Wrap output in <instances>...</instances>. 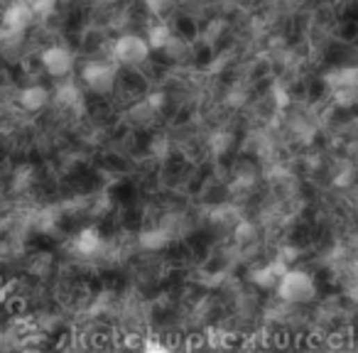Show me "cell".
Segmentation results:
<instances>
[{"instance_id": "obj_7", "label": "cell", "mask_w": 358, "mask_h": 353, "mask_svg": "<svg viewBox=\"0 0 358 353\" xmlns=\"http://www.w3.org/2000/svg\"><path fill=\"white\" fill-rule=\"evenodd\" d=\"M324 83L329 91H339V88H358V67L356 64H343V67H334L324 74Z\"/></svg>"}, {"instance_id": "obj_2", "label": "cell", "mask_w": 358, "mask_h": 353, "mask_svg": "<svg viewBox=\"0 0 358 353\" xmlns=\"http://www.w3.org/2000/svg\"><path fill=\"white\" fill-rule=\"evenodd\" d=\"M150 47H147V42L143 35L138 32H120L118 37L113 40L111 44V57L118 67L125 69H138L143 64H147L150 59Z\"/></svg>"}, {"instance_id": "obj_1", "label": "cell", "mask_w": 358, "mask_h": 353, "mask_svg": "<svg viewBox=\"0 0 358 353\" xmlns=\"http://www.w3.org/2000/svg\"><path fill=\"white\" fill-rule=\"evenodd\" d=\"M275 292L287 304H307L317 297V280L302 268H287L275 285Z\"/></svg>"}, {"instance_id": "obj_3", "label": "cell", "mask_w": 358, "mask_h": 353, "mask_svg": "<svg viewBox=\"0 0 358 353\" xmlns=\"http://www.w3.org/2000/svg\"><path fill=\"white\" fill-rule=\"evenodd\" d=\"M81 81L91 94H111L118 83V64L108 59H88L81 67Z\"/></svg>"}, {"instance_id": "obj_9", "label": "cell", "mask_w": 358, "mask_h": 353, "mask_svg": "<svg viewBox=\"0 0 358 353\" xmlns=\"http://www.w3.org/2000/svg\"><path fill=\"white\" fill-rule=\"evenodd\" d=\"M172 35H174V27H172L170 22H167V20H152L150 25H147V30H145V35H143V37H145L150 52H162Z\"/></svg>"}, {"instance_id": "obj_6", "label": "cell", "mask_w": 358, "mask_h": 353, "mask_svg": "<svg viewBox=\"0 0 358 353\" xmlns=\"http://www.w3.org/2000/svg\"><path fill=\"white\" fill-rule=\"evenodd\" d=\"M52 101V94L42 83H32V86H25L17 94V104H20L22 110L27 113H40L42 108H47V104Z\"/></svg>"}, {"instance_id": "obj_15", "label": "cell", "mask_w": 358, "mask_h": 353, "mask_svg": "<svg viewBox=\"0 0 358 353\" xmlns=\"http://www.w3.org/2000/svg\"><path fill=\"white\" fill-rule=\"evenodd\" d=\"M356 299H358V287H356Z\"/></svg>"}, {"instance_id": "obj_5", "label": "cell", "mask_w": 358, "mask_h": 353, "mask_svg": "<svg viewBox=\"0 0 358 353\" xmlns=\"http://www.w3.org/2000/svg\"><path fill=\"white\" fill-rule=\"evenodd\" d=\"M3 32H15V35H25L27 27L35 22V13H32L30 0H13L10 6L3 10Z\"/></svg>"}, {"instance_id": "obj_10", "label": "cell", "mask_w": 358, "mask_h": 353, "mask_svg": "<svg viewBox=\"0 0 358 353\" xmlns=\"http://www.w3.org/2000/svg\"><path fill=\"white\" fill-rule=\"evenodd\" d=\"M101 245H104V238H101V233L96 229H83L81 233L76 236V243H74V248L79 250L81 255H94L101 250Z\"/></svg>"}, {"instance_id": "obj_13", "label": "cell", "mask_w": 358, "mask_h": 353, "mask_svg": "<svg viewBox=\"0 0 358 353\" xmlns=\"http://www.w3.org/2000/svg\"><path fill=\"white\" fill-rule=\"evenodd\" d=\"M140 243L145 245V248H150V250L162 248V245H167V231H162V229L147 231V233H143Z\"/></svg>"}, {"instance_id": "obj_14", "label": "cell", "mask_w": 358, "mask_h": 353, "mask_svg": "<svg viewBox=\"0 0 358 353\" xmlns=\"http://www.w3.org/2000/svg\"><path fill=\"white\" fill-rule=\"evenodd\" d=\"M143 353H172V348L165 346L162 341H147L145 348H143Z\"/></svg>"}, {"instance_id": "obj_12", "label": "cell", "mask_w": 358, "mask_h": 353, "mask_svg": "<svg viewBox=\"0 0 358 353\" xmlns=\"http://www.w3.org/2000/svg\"><path fill=\"white\" fill-rule=\"evenodd\" d=\"M30 6L35 13V20H47L57 10V0H30Z\"/></svg>"}, {"instance_id": "obj_8", "label": "cell", "mask_w": 358, "mask_h": 353, "mask_svg": "<svg viewBox=\"0 0 358 353\" xmlns=\"http://www.w3.org/2000/svg\"><path fill=\"white\" fill-rule=\"evenodd\" d=\"M287 270V263L285 260H272V263L263 265V268H255L253 272H250V280L255 282L258 287H263V290H275V285L280 282V277L285 275Z\"/></svg>"}, {"instance_id": "obj_11", "label": "cell", "mask_w": 358, "mask_h": 353, "mask_svg": "<svg viewBox=\"0 0 358 353\" xmlns=\"http://www.w3.org/2000/svg\"><path fill=\"white\" fill-rule=\"evenodd\" d=\"M54 99H57L59 106H74L79 104V99H81V91H79V86L74 81H64L57 86V91H54Z\"/></svg>"}, {"instance_id": "obj_4", "label": "cell", "mask_w": 358, "mask_h": 353, "mask_svg": "<svg viewBox=\"0 0 358 353\" xmlns=\"http://www.w3.org/2000/svg\"><path fill=\"white\" fill-rule=\"evenodd\" d=\"M40 62H42V69H44L52 79H67L69 74L74 72L76 59H74V52L69 47L52 44V47H47L40 54Z\"/></svg>"}]
</instances>
